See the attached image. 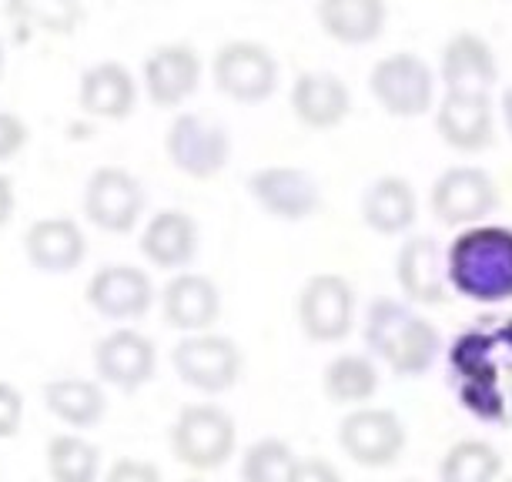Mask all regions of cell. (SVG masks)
Wrapping results in <instances>:
<instances>
[{"mask_svg": "<svg viewBox=\"0 0 512 482\" xmlns=\"http://www.w3.org/2000/svg\"><path fill=\"white\" fill-rule=\"evenodd\" d=\"M446 282L469 302H512V228L492 221L462 228L446 248Z\"/></svg>", "mask_w": 512, "mask_h": 482, "instance_id": "obj_1", "label": "cell"}, {"mask_svg": "<svg viewBox=\"0 0 512 482\" xmlns=\"http://www.w3.org/2000/svg\"><path fill=\"white\" fill-rule=\"evenodd\" d=\"M365 349L399 379H415L436 365L442 352L439 329L399 298H375L365 312Z\"/></svg>", "mask_w": 512, "mask_h": 482, "instance_id": "obj_2", "label": "cell"}, {"mask_svg": "<svg viewBox=\"0 0 512 482\" xmlns=\"http://www.w3.org/2000/svg\"><path fill=\"white\" fill-rule=\"evenodd\" d=\"M171 456L195 472L221 469L238 449V426L215 402H188L178 409L168 432Z\"/></svg>", "mask_w": 512, "mask_h": 482, "instance_id": "obj_3", "label": "cell"}, {"mask_svg": "<svg viewBox=\"0 0 512 482\" xmlns=\"http://www.w3.org/2000/svg\"><path fill=\"white\" fill-rule=\"evenodd\" d=\"M171 369L188 389L201 395H225L241 382L245 352L235 339L215 329L181 335L178 345L171 349Z\"/></svg>", "mask_w": 512, "mask_h": 482, "instance_id": "obj_4", "label": "cell"}, {"mask_svg": "<svg viewBox=\"0 0 512 482\" xmlns=\"http://www.w3.org/2000/svg\"><path fill=\"white\" fill-rule=\"evenodd\" d=\"M369 91L392 118H422L436 108V71L419 54L395 51L372 64Z\"/></svg>", "mask_w": 512, "mask_h": 482, "instance_id": "obj_5", "label": "cell"}, {"mask_svg": "<svg viewBox=\"0 0 512 482\" xmlns=\"http://www.w3.org/2000/svg\"><path fill=\"white\" fill-rule=\"evenodd\" d=\"M164 154L185 178L211 181L231 161V134L195 111H178L164 131Z\"/></svg>", "mask_w": 512, "mask_h": 482, "instance_id": "obj_6", "label": "cell"}, {"mask_svg": "<svg viewBox=\"0 0 512 482\" xmlns=\"http://www.w3.org/2000/svg\"><path fill=\"white\" fill-rule=\"evenodd\" d=\"M81 208L94 228L108 231V235H128L141 225L144 208H148V191L128 168L101 165L84 181Z\"/></svg>", "mask_w": 512, "mask_h": 482, "instance_id": "obj_7", "label": "cell"}, {"mask_svg": "<svg viewBox=\"0 0 512 482\" xmlns=\"http://www.w3.org/2000/svg\"><path fill=\"white\" fill-rule=\"evenodd\" d=\"M282 64L258 41H228L215 51L211 81L225 98L238 104H262L278 91Z\"/></svg>", "mask_w": 512, "mask_h": 482, "instance_id": "obj_8", "label": "cell"}, {"mask_svg": "<svg viewBox=\"0 0 512 482\" xmlns=\"http://www.w3.org/2000/svg\"><path fill=\"white\" fill-rule=\"evenodd\" d=\"M429 208L446 228L479 225L499 208V185L479 165H452L432 181Z\"/></svg>", "mask_w": 512, "mask_h": 482, "instance_id": "obj_9", "label": "cell"}, {"mask_svg": "<svg viewBox=\"0 0 512 482\" xmlns=\"http://www.w3.org/2000/svg\"><path fill=\"white\" fill-rule=\"evenodd\" d=\"M338 446L355 466L385 469L395 466L409 446L405 422L392 409L382 406H355L349 416L338 422Z\"/></svg>", "mask_w": 512, "mask_h": 482, "instance_id": "obj_10", "label": "cell"}, {"mask_svg": "<svg viewBox=\"0 0 512 482\" xmlns=\"http://www.w3.org/2000/svg\"><path fill=\"white\" fill-rule=\"evenodd\" d=\"M298 325L312 342L332 345L355 329V288L345 275L318 272L298 292Z\"/></svg>", "mask_w": 512, "mask_h": 482, "instance_id": "obj_11", "label": "cell"}, {"mask_svg": "<svg viewBox=\"0 0 512 482\" xmlns=\"http://www.w3.org/2000/svg\"><path fill=\"white\" fill-rule=\"evenodd\" d=\"M158 372V349L134 325H114L94 345V379L104 389L138 392Z\"/></svg>", "mask_w": 512, "mask_h": 482, "instance_id": "obj_12", "label": "cell"}, {"mask_svg": "<svg viewBox=\"0 0 512 482\" xmlns=\"http://www.w3.org/2000/svg\"><path fill=\"white\" fill-rule=\"evenodd\" d=\"M248 195L255 205L278 221H308L322 208V188L315 175L295 165H265L248 175Z\"/></svg>", "mask_w": 512, "mask_h": 482, "instance_id": "obj_13", "label": "cell"}, {"mask_svg": "<svg viewBox=\"0 0 512 482\" xmlns=\"http://www.w3.org/2000/svg\"><path fill=\"white\" fill-rule=\"evenodd\" d=\"M84 298H88L91 312H98L108 322L128 325L151 312V305L158 302V292H154V282L144 268L121 262V265H101L88 278Z\"/></svg>", "mask_w": 512, "mask_h": 482, "instance_id": "obj_14", "label": "cell"}, {"mask_svg": "<svg viewBox=\"0 0 512 482\" xmlns=\"http://www.w3.org/2000/svg\"><path fill=\"white\" fill-rule=\"evenodd\" d=\"M161 315L164 325L175 329L181 335H195V332H211L221 318V292L208 275L201 272H175L164 282L161 295Z\"/></svg>", "mask_w": 512, "mask_h": 482, "instance_id": "obj_15", "label": "cell"}, {"mask_svg": "<svg viewBox=\"0 0 512 482\" xmlns=\"http://www.w3.org/2000/svg\"><path fill=\"white\" fill-rule=\"evenodd\" d=\"M439 77L449 94H479L489 98L499 81V61L492 44L476 31H456L442 47Z\"/></svg>", "mask_w": 512, "mask_h": 482, "instance_id": "obj_16", "label": "cell"}, {"mask_svg": "<svg viewBox=\"0 0 512 482\" xmlns=\"http://www.w3.org/2000/svg\"><path fill=\"white\" fill-rule=\"evenodd\" d=\"M395 282H399L409 305H446V252L439 248V238L409 235L395 255Z\"/></svg>", "mask_w": 512, "mask_h": 482, "instance_id": "obj_17", "label": "cell"}, {"mask_svg": "<svg viewBox=\"0 0 512 482\" xmlns=\"http://www.w3.org/2000/svg\"><path fill=\"white\" fill-rule=\"evenodd\" d=\"M144 98L154 108H181L201 84V57L188 44H158L144 57Z\"/></svg>", "mask_w": 512, "mask_h": 482, "instance_id": "obj_18", "label": "cell"}, {"mask_svg": "<svg viewBox=\"0 0 512 482\" xmlns=\"http://www.w3.org/2000/svg\"><path fill=\"white\" fill-rule=\"evenodd\" d=\"M201 248V228L198 221L181 208H161L144 221L138 252L144 255V262L164 272H185L191 262L198 258Z\"/></svg>", "mask_w": 512, "mask_h": 482, "instance_id": "obj_19", "label": "cell"}, {"mask_svg": "<svg viewBox=\"0 0 512 482\" xmlns=\"http://www.w3.org/2000/svg\"><path fill=\"white\" fill-rule=\"evenodd\" d=\"M24 255L44 275H71L88 258V235L74 218H37L24 231Z\"/></svg>", "mask_w": 512, "mask_h": 482, "instance_id": "obj_20", "label": "cell"}, {"mask_svg": "<svg viewBox=\"0 0 512 482\" xmlns=\"http://www.w3.org/2000/svg\"><path fill=\"white\" fill-rule=\"evenodd\" d=\"M436 131L452 151L479 154L496 141V118H492V98L479 94H442L436 108Z\"/></svg>", "mask_w": 512, "mask_h": 482, "instance_id": "obj_21", "label": "cell"}, {"mask_svg": "<svg viewBox=\"0 0 512 482\" xmlns=\"http://www.w3.org/2000/svg\"><path fill=\"white\" fill-rule=\"evenodd\" d=\"M288 104L298 124L312 131L338 128L352 114V91L338 74L328 71H305L295 77L292 91H288Z\"/></svg>", "mask_w": 512, "mask_h": 482, "instance_id": "obj_22", "label": "cell"}, {"mask_svg": "<svg viewBox=\"0 0 512 482\" xmlns=\"http://www.w3.org/2000/svg\"><path fill=\"white\" fill-rule=\"evenodd\" d=\"M77 104L101 121H124L138 108V81L121 61H98L81 74Z\"/></svg>", "mask_w": 512, "mask_h": 482, "instance_id": "obj_23", "label": "cell"}, {"mask_svg": "<svg viewBox=\"0 0 512 482\" xmlns=\"http://www.w3.org/2000/svg\"><path fill=\"white\" fill-rule=\"evenodd\" d=\"M359 215L365 221V228L375 231V235L395 238L405 235L415 225V218H419V198H415V188L402 175H382L362 191Z\"/></svg>", "mask_w": 512, "mask_h": 482, "instance_id": "obj_24", "label": "cell"}, {"mask_svg": "<svg viewBox=\"0 0 512 482\" xmlns=\"http://www.w3.org/2000/svg\"><path fill=\"white\" fill-rule=\"evenodd\" d=\"M315 17L325 37H332L335 44L365 47L382 37L389 4L385 0H318Z\"/></svg>", "mask_w": 512, "mask_h": 482, "instance_id": "obj_25", "label": "cell"}, {"mask_svg": "<svg viewBox=\"0 0 512 482\" xmlns=\"http://www.w3.org/2000/svg\"><path fill=\"white\" fill-rule=\"evenodd\" d=\"M44 406L47 412L67 426L71 432L94 429L108 416V392L98 379H84V375H61L44 385Z\"/></svg>", "mask_w": 512, "mask_h": 482, "instance_id": "obj_26", "label": "cell"}, {"mask_svg": "<svg viewBox=\"0 0 512 482\" xmlns=\"http://www.w3.org/2000/svg\"><path fill=\"white\" fill-rule=\"evenodd\" d=\"M322 392L335 406H365L379 392V365L365 352H342L322 369Z\"/></svg>", "mask_w": 512, "mask_h": 482, "instance_id": "obj_27", "label": "cell"}, {"mask_svg": "<svg viewBox=\"0 0 512 482\" xmlns=\"http://www.w3.org/2000/svg\"><path fill=\"white\" fill-rule=\"evenodd\" d=\"M44 466L51 482H101V449L81 432H57L47 439Z\"/></svg>", "mask_w": 512, "mask_h": 482, "instance_id": "obj_28", "label": "cell"}, {"mask_svg": "<svg viewBox=\"0 0 512 482\" xmlns=\"http://www.w3.org/2000/svg\"><path fill=\"white\" fill-rule=\"evenodd\" d=\"M502 456L486 439H462L439 462V482H499Z\"/></svg>", "mask_w": 512, "mask_h": 482, "instance_id": "obj_29", "label": "cell"}, {"mask_svg": "<svg viewBox=\"0 0 512 482\" xmlns=\"http://www.w3.org/2000/svg\"><path fill=\"white\" fill-rule=\"evenodd\" d=\"M7 17L21 21L34 31L67 37L77 31V24L84 21L81 0H7Z\"/></svg>", "mask_w": 512, "mask_h": 482, "instance_id": "obj_30", "label": "cell"}, {"mask_svg": "<svg viewBox=\"0 0 512 482\" xmlns=\"http://www.w3.org/2000/svg\"><path fill=\"white\" fill-rule=\"evenodd\" d=\"M295 466V449L285 439L265 436L251 442L245 456H241V482H292Z\"/></svg>", "mask_w": 512, "mask_h": 482, "instance_id": "obj_31", "label": "cell"}, {"mask_svg": "<svg viewBox=\"0 0 512 482\" xmlns=\"http://www.w3.org/2000/svg\"><path fill=\"white\" fill-rule=\"evenodd\" d=\"M101 482H164V476L148 459L121 456L118 462H111V466L101 472Z\"/></svg>", "mask_w": 512, "mask_h": 482, "instance_id": "obj_32", "label": "cell"}, {"mask_svg": "<svg viewBox=\"0 0 512 482\" xmlns=\"http://www.w3.org/2000/svg\"><path fill=\"white\" fill-rule=\"evenodd\" d=\"M24 392L0 379V439H14L24 426Z\"/></svg>", "mask_w": 512, "mask_h": 482, "instance_id": "obj_33", "label": "cell"}, {"mask_svg": "<svg viewBox=\"0 0 512 482\" xmlns=\"http://www.w3.org/2000/svg\"><path fill=\"white\" fill-rule=\"evenodd\" d=\"M27 121L14 111H0V161H11L14 154H21L27 148Z\"/></svg>", "mask_w": 512, "mask_h": 482, "instance_id": "obj_34", "label": "cell"}, {"mask_svg": "<svg viewBox=\"0 0 512 482\" xmlns=\"http://www.w3.org/2000/svg\"><path fill=\"white\" fill-rule=\"evenodd\" d=\"M292 482H345V476L322 456H305V459L298 456Z\"/></svg>", "mask_w": 512, "mask_h": 482, "instance_id": "obj_35", "label": "cell"}, {"mask_svg": "<svg viewBox=\"0 0 512 482\" xmlns=\"http://www.w3.org/2000/svg\"><path fill=\"white\" fill-rule=\"evenodd\" d=\"M14 208H17V195H14V181L0 171V228L11 221V215H14Z\"/></svg>", "mask_w": 512, "mask_h": 482, "instance_id": "obj_36", "label": "cell"}, {"mask_svg": "<svg viewBox=\"0 0 512 482\" xmlns=\"http://www.w3.org/2000/svg\"><path fill=\"white\" fill-rule=\"evenodd\" d=\"M499 108H502V124H506V131H509V138H512V84H509L506 91H502Z\"/></svg>", "mask_w": 512, "mask_h": 482, "instance_id": "obj_37", "label": "cell"}, {"mask_svg": "<svg viewBox=\"0 0 512 482\" xmlns=\"http://www.w3.org/2000/svg\"><path fill=\"white\" fill-rule=\"evenodd\" d=\"M4 61H7V54H4V41H0V74H4Z\"/></svg>", "mask_w": 512, "mask_h": 482, "instance_id": "obj_38", "label": "cell"}, {"mask_svg": "<svg viewBox=\"0 0 512 482\" xmlns=\"http://www.w3.org/2000/svg\"><path fill=\"white\" fill-rule=\"evenodd\" d=\"M181 482H201V479H195V476H191V479H181Z\"/></svg>", "mask_w": 512, "mask_h": 482, "instance_id": "obj_39", "label": "cell"}, {"mask_svg": "<svg viewBox=\"0 0 512 482\" xmlns=\"http://www.w3.org/2000/svg\"><path fill=\"white\" fill-rule=\"evenodd\" d=\"M405 482H422V479H405Z\"/></svg>", "mask_w": 512, "mask_h": 482, "instance_id": "obj_40", "label": "cell"}, {"mask_svg": "<svg viewBox=\"0 0 512 482\" xmlns=\"http://www.w3.org/2000/svg\"><path fill=\"white\" fill-rule=\"evenodd\" d=\"M499 482H512V476H509V479H499Z\"/></svg>", "mask_w": 512, "mask_h": 482, "instance_id": "obj_41", "label": "cell"}]
</instances>
